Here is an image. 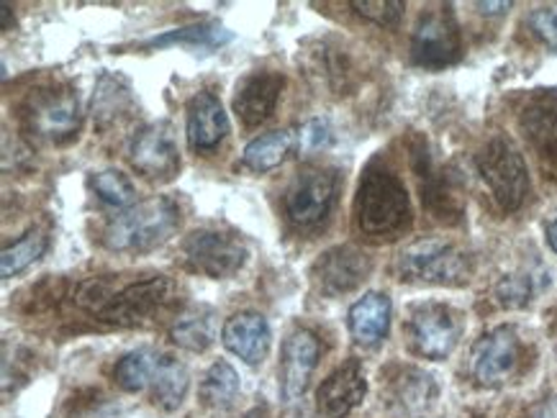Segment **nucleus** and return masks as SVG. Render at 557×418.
I'll list each match as a JSON object with an SVG mask.
<instances>
[{
  "mask_svg": "<svg viewBox=\"0 0 557 418\" xmlns=\"http://www.w3.org/2000/svg\"><path fill=\"white\" fill-rule=\"evenodd\" d=\"M339 195V173L334 167H304L285 190V216L298 229L326 221Z\"/></svg>",
  "mask_w": 557,
  "mask_h": 418,
  "instance_id": "nucleus-7",
  "label": "nucleus"
},
{
  "mask_svg": "<svg viewBox=\"0 0 557 418\" xmlns=\"http://www.w3.org/2000/svg\"><path fill=\"white\" fill-rule=\"evenodd\" d=\"M475 165L504 214H513L524 205L530 195V169L509 137L496 134L485 141L478 152Z\"/></svg>",
  "mask_w": 557,
  "mask_h": 418,
  "instance_id": "nucleus-4",
  "label": "nucleus"
},
{
  "mask_svg": "<svg viewBox=\"0 0 557 418\" xmlns=\"http://www.w3.org/2000/svg\"><path fill=\"white\" fill-rule=\"evenodd\" d=\"M396 270L406 282L426 286H466L473 273V259L468 252L445 239H419L406 246L396 262Z\"/></svg>",
  "mask_w": 557,
  "mask_h": 418,
  "instance_id": "nucleus-5",
  "label": "nucleus"
},
{
  "mask_svg": "<svg viewBox=\"0 0 557 418\" xmlns=\"http://www.w3.org/2000/svg\"><path fill=\"white\" fill-rule=\"evenodd\" d=\"M411 221L409 190L401 177L383 162H370L355 193L357 229L377 242H388L404 237L411 229Z\"/></svg>",
  "mask_w": 557,
  "mask_h": 418,
  "instance_id": "nucleus-2",
  "label": "nucleus"
},
{
  "mask_svg": "<svg viewBox=\"0 0 557 418\" xmlns=\"http://www.w3.org/2000/svg\"><path fill=\"white\" fill-rule=\"evenodd\" d=\"M319 357L321 344L311 331L296 329L285 339L281 367H277V388H281V398L285 403H296L298 398H304L311 375L319 365Z\"/></svg>",
  "mask_w": 557,
  "mask_h": 418,
  "instance_id": "nucleus-14",
  "label": "nucleus"
},
{
  "mask_svg": "<svg viewBox=\"0 0 557 418\" xmlns=\"http://www.w3.org/2000/svg\"><path fill=\"white\" fill-rule=\"evenodd\" d=\"M393 303L385 293H368L349 308V334L357 344L375 346L381 344L391 326Z\"/></svg>",
  "mask_w": 557,
  "mask_h": 418,
  "instance_id": "nucleus-21",
  "label": "nucleus"
},
{
  "mask_svg": "<svg viewBox=\"0 0 557 418\" xmlns=\"http://www.w3.org/2000/svg\"><path fill=\"white\" fill-rule=\"evenodd\" d=\"M232 31L226 26H221L219 21H201V24H190L173 28V31L160 34V37H152L141 41L139 49L145 52H154V49H168V47H185L193 49V52H213V49H221L232 41Z\"/></svg>",
  "mask_w": 557,
  "mask_h": 418,
  "instance_id": "nucleus-22",
  "label": "nucleus"
},
{
  "mask_svg": "<svg viewBox=\"0 0 557 418\" xmlns=\"http://www.w3.org/2000/svg\"><path fill=\"white\" fill-rule=\"evenodd\" d=\"M185 134L193 152L209 154L219 149L228 134V116L221 105V98L211 90H198L185 109Z\"/></svg>",
  "mask_w": 557,
  "mask_h": 418,
  "instance_id": "nucleus-18",
  "label": "nucleus"
},
{
  "mask_svg": "<svg viewBox=\"0 0 557 418\" xmlns=\"http://www.w3.org/2000/svg\"><path fill=\"white\" fill-rule=\"evenodd\" d=\"M47 246H49L47 231L28 229L26 233H21L16 242L5 246L3 254H0V275H3L5 280L16 278V275L28 270L34 262L45 257Z\"/></svg>",
  "mask_w": 557,
  "mask_h": 418,
  "instance_id": "nucleus-29",
  "label": "nucleus"
},
{
  "mask_svg": "<svg viewBox=\"0 0 557 418\" xmlns=\"http://www.w3.org/2000/svg\"><path fill=\"white\" fill-rule=\"evenodd\" d=\"M157 365V354L152 350H134L119 359L116 370H113V380L121 391L126 393H141L147 391L152 382Z\"/></svg>",
  "mask_w": 557,
  "mask_h": 418,
  "instance_id": "nucleus-30",
  "label": "nucleus"
},
{
  "mask_svg": "<svg viewBox=\"0 0 557 418\" xmlns=\"http://www.w3.org/2000/svg\"><path fill=\"white\" fill-rule=\"evenodd\" d=\"M75 297L98 321L141 326L168 314L181 297V288L168 275H147V278L134 280L96 278L83 282Z\"/></svg>",
  "mask_w": 557,
  "mask_h": 418,
  "instance_id": "nucleus-1",
  "label": "nucleus"
},
{
  "mask_svg": "<svg viewBox=\"0 0 557 418\" xmlns=\"http://www.w3.org/2000/svg\"><path fill=\"white\" fill-rule=\"evenodd\" d=\"M296 149V131L277 129L270 134H262L249 141L242 154V165L252 173H270V169L281 167L285 157Z\"/></svg>",
  "mask_w": 557,
  "mask_h": 418,
  "instance_id": "nucleus-24",
  "label": "nucleus"
},
{
  "mask_svg": "<svg viewBox=\"0 0 557 418\" xmlns=\"http://www.w3.org/2000/svg\"><path fill=\"white\" fill-rule=\"evenodd\" d=\"M462 56L460 26L449 5L421 13L417 28L411 34V60L419 67L445 69Z\"/></svg>",
  "mask_w": 557,
  "mask_h": 418,
  "instance_id": "nucleus-8",
  "label": "nucleus"
},
{
  "mask_svg": "<svg viewBox=\"0 0 557 418\" xmlns=\"http://www.w3.org/2000/svg\"><path fill=\"white\" fill-rule=\"evenodd\" d=\"M540 278L530 270H521L513 275H504L496 286V301L504 308H524L527 303L537 295Z\"/></svg>",
  "mask_w": 557,
  "mask_h": 418,
  "instance_id": "nucleus-32",
  "label": "nucleus"
},
{
  "mask_svg": "<svg viewBox=\"0 0 557 418\" xmlns=\"http://www.w3.org/2000/svg\"><path fill=\"white\" fill-rule=\"evenodd\" d=\"M170 339L177 346L188 352H206L216 339V326H213V311L206 306L185 311L181 318H175Z\"/></svg>",
  "mask_w": 557,
  "mask_h": 418,
  "instance_id": "nucleus-26",
  "label": "nucleus"
},
{
  "mask_svg": "<svg viewBox=\"0 0 557 418\" xmlns=\"http://www.w3.org/2000/svg\"><path fill=\"white\" fill-rule=\"evenodd\" d=\"M0 9H3V31H9V26H11V5L3 3V5H0Z\"/></svg>",
  "mask_w": 557,
  "mask_h": 418,
  "instance_id": "nucleus-40",
  "label": "nucleus"
},
{
  "mask_svg": "<svg viewBox=\"0 0 557 418\" xmlns=\"http://www.w3.org/2000/svg\"><path fill=\"white\" fill-rule=\"evenodd\" d=\"M134 105V96H132V85H128L126 77L121 75H111L106 73L101 75L96 88V98H92V116L101 129L106 126L116 124V118L128 116Z\"/></svg>",
  "mask_w": 557,
  "mask_h": 418,
  "instance_id": "nucleus-25",
  "label": "nucleus"
},
{
  "mask_svg": "<svg viewBox=\"0 0 557 418\" xmlns=\"http://www.w3.org/2000/svg\"><path fill=\"white\" fill-rule=\"evenodd\" d=\"M524 346L511 326H498L483 334L470 354V370L473 378L485 388H498L517 375Z\"/></svg>",
  "mask_w": 557,
  "mask_h": 418,
  "instance_id": "nucleus-11",
  "label": "nucleus"
},
{
  "mask_svg": "<svg viewBox=\"0 0 557 418\" xmlns=\"http://www.w3.org/2000/svg\"><path fill=\"white\" fill-rule=\"evenodd\" d=\"M221 342L242 363L257 367L265 363L273 331H270L265 316L255 314V311H242V314L226 318L224 329H221Z\"/></svg>",
  "mask_w": 557,
  "mask_h": 418,
  "instance_id": "nucleus-19",
  "label": "nucleus"
},
{
  "mask_svg": "<svg viewBox=\"0 0 557 418\" xmlns=\"http://www.w3.org/2000/svg\"><path fill=\"white\" fill-rule=\"evenodd\" d=\"M530 418H557V395H547L532 408Z\"/></svg>",
  "mask_w": 557,
  "mask_h": 418,
  "instance_id": "nucleus-37",
  "label": "nucleus"
},
{
  "mask_svg": "<svg viewBox=\"0 0 557 418\" xmlns=\"http://www.w3.org/2000/svg\"><path fill=\"white\" fill-rule=\"evenodd\" d=\"M475 9L485 13V16H496V13L509 11L511 3H509V0H504V3H475Z\"/></svg>",
  "mask_w": 557,
  "mask_h": 418,
  "instance_id": "nucleus-38",
  "label": "nucleus"
},
{
  "mask_svg": "<svg viewBox=\"0 0 557 418\" xmlns=\"http://www.w3.org/2000/svg\"><path fill=\"white\" fill-rule=\"evenodd\" d=\"M373 273V259L352 244H339L319 254L311 267V280L321 295H345L352 293Z\"/></svg>",
  "mask_w": 557,
  "mask_h": 418,
  "instance_id": "nucleus-13",
  "label": "nucleus"
},
{
  "mask_svg": "<svg viewBox=\"0 0 557 418\" xmlns=\"http://www.w3.org/2000/svg\"><path fill=\"white\" fill-rule=\"evenodd\" d=\"M313 69H317L319 80L330 85L332 90H347V77H349V65L345 62V54L339 49H330L326 41H321L319 52H313Z\"/></svg>",
  "mask_w": 557,
  "mask_h": 418,
  "instance_id": "nucleus-33",
  "label": "nucleus"
},
{
  "mask_svg": "<svg viewBox=\"0 0 557 418\" xmlns=\"http://www.w3.org/2000/svg\"><path fill=\"white\" fill-rule=\"evenodd\" d=\"M368 380L362 367L347 363L334 370L317 391V410L321 418H347L366 401Z\"/></svg>",
  "mask_w": 557,
  "mask_h": 418,
  "instance_id": "nucleus-20",
  "label": "nucleus"
},
{
  "mask_svg": "<svg viewBox=\"0 0 557 418\" xmlns=\"http://www.w3.org/2000/svg\"><path fill=\"white\" fill-rule=\"evenodd\" d=\"M201 403L209 410H228L239 395V375L226 359H219L209 367L201 382Z\"/></svg>",
  "mask_w": 557,
  "mask_h": 418,
  "instance_id": "nucleus-28",
  "label": "nucleus"
},
{
  "mask_svg": "<svg viewBox=\"0 0 557 418\" xmlns=\"http://www.w3.org/2000/svg\"><path fill=\"white\" fill-rule=\"evenodd\" d=\"M349 5H352L357 16L373 21L381 28L398 26L406 11V3H401V0H352Z\"/></svg>",
  "mask_w": 557,
  "mask_h": 418,
  "instance_id": "nucleus-34",
  "label": "nucleus"
},
{
  "mask_svg": "<svg viewBox=\"0 0 557 418\" xmlns=\"http://www.w3.org/2000/svg\"><path fill=\"white\" fill-rule=\"evenodd\" d=\"M532 31L537 34V39L557 52V5H547V9H537L530 16Z\"/></svg>",
  "mask_w": 557,
  "mask_h": 418,
  "instance_id": "nucleus-36",
  "label": "nucleus"
},
{
  "mask_svg": "<svg viewBox=\"0 0 557 418\" xmlns=\"http://www.w3.org/2000/svg\"><path fill=\"white\" fill-rule=\"evenodd\" d=\"M183 262L190 273L211 280L234 278L249 257L245 239L224 226H203L190 231L181 244Z\"/></svg>",
  "mask_w": 557,
  "mask_h": 418,
  "instance_id": "nucleus-6",
  "label": "nucleus"
},
{
  "mask_svg": "<svg viewBox=\"0 0 557 418\" xmlns=\"http://www.w3.org/2000/svg\"><path fill=\"white\" fill-rule=\"evenodd\" d=\"M152 403L162 410H177L183 406L185 395H188L190 388V375L188 367H185L181 359H175L173 354H157V365L152 382Z\"/></svg>",
  "mask_w": 557,
  "mask_h": 418,
  "instance_id": "nucleus-23",
  "label": "nucleus"
},
{
  "mask_svg": "<svg viewBox=\"0 0 557 418\" xmlns=\"http://www.w3.org/2000/svg\"><path fill=\"white\" fill-rule=\"evenodd\" d=\"M245 418H270V414H268V408H252Z\"/></svg>",
  "mask_w": 557,
  "mask_h": 418,
  "instance_id": "nucleus-41",
  "label": "nucleus"
},
{
  "mask_svg": "<svg viewBox=\"0 0 557 418\" xmlns=\"http://www.w3.org/2000/svg\"><path fill=\"white\" fill-rule=\"evenodd\" d=\"M181 226V205L173 198L157 195L113 216L101 242L109 252L145 254L157 250Z\"/></svg>",
  "mask_w": 557,
  "mask_h": 418,
  "instance_id": "nucleus-3",
  "label": "nucleus"
},
{
  "mask_svg": "<svg viewBox=\"0 0 557 418\" xmlns=\"http://www.w3.org/2000/svg\"><path fill=\"white\" fill-rule=\"evenodd\" d=\"M406 331H409V342L419 357L447 359L460 342L462 321L457 311L445 303H419L411 311Z\"/></svg>",
  "mask_w": 557,
  "mask_h": 418,
  "instance_id": "nucleus-10",
  "label": "nucleus"
},
{
  "mask_svg": "<svg viewBox=\"0 0 557 418\" xmlns=\"http://www.w3.org/2000/svg\"><path fill=\"white\" fill-rule=\"evenodd\" d=\"M332 124L326 122V118H311V122H306L301 129H296V152L301 154V157H311V154L324 152V149L332 144Z\"/></svg>",
  "mask_w": 557,
  "mask_h": 418,
  "instance_id": "nucleus-35",
  "label": "nucleus"
},
{
  "mask_svg": "<svg viewBox=\"0 0 557 418\" xmlns=\"http://www.w3.org/2000/svg\"><path fill=\"white\" fill-rule=\"evenodd\" d=\"M81 103L70 88H49L26 103V129L37 139L64 144L81 129Z\"/></svg>",
  "mask_w": 557,
  "mask_h": 418,
  "instance_id": "nucleus-9",
  "label": "nucleus"
},
{
  "mask_svg": "<svg viewBox=\"0 0 557 418\" xmlns=\"http://www.w3.org/2000/svg\"><path fill=\"white\" fill-rule=\"evenodd\" d=\"M413 160V173L419 177V190L421 201H424L426 211L440 221H457L462 216V195L457 190L455 180L445 169L434 167V162L426 152L424 144L411 149Z\"/></svg>",
  "mask_w": 557,
  "mask_h": 418,
  "instance_id": "nucleus-16",
  "label": "nucleus"
},
{
  "mask_svg": "<svg viewBox=\"0 0 557 418\" xmlns=\"http://www.w3.org/2000/svg\"><path fill=\"white\" fill-rule=\"evenodd\" d=\"M393 393H396V401L401 403L406 414L411 416H424L434 406V401H437L434 378L424 370H417V367H406L401 378L393 382Z\"/></svg>",
  "mask_w": 557,
  "mask_h": 418,
  "instance_id": "nucleus-27",
  "label": "nucleus"
},
{
  "mask_svg": "<svg viewBox=\"0 0 557 418\" xmlns=\"http://www.w3.org/2000/svg\"><path fill=\"white\" fill-rule=\"evenodd\" d=\"M519 126L542 167L557 175V90H537L521 109Z\"/></svg>",
  "mask_w": 557,
  "mask_h": 418,
  "instance_id": "nucleus-15",
  "label": "nucleus"
},
{
  "mask_svg": "<svg viewBox=\"0 0 557 418\" xmlns=\"http://www.w3.org/2000/svg\"><path fill=\"white\" fill-rule=\"evenodd\" d=\"M545 237H547V244H549V250H553V252L557 254V218H553V221L547 224V229H545Z\"/></svg>",
  "mask_w": 557,
  "mask_h": 418,
  "instance_id": "nucleus-39",
  "label": "nucleus"
},
{
  "mask_svg": "<svg viewBox=\"0 0 557 418\" xmlns=\"http://www.w3.org/2000/svg\"><path fill=\"white\" fill-rule=\"evenodd\" d=\"M285 88V77L273 73V69H255L237 83L234 93V113L247 129L262 126L273 116Z\"/></svg>",
  "mask_w": 557,
  "mask_h": 418,
  "instance_id": "nucleus-17",
  "label": "nucleus"
},
{
  "mask_svg": "<svg viewBox=\"0 0 557 418\" xmlns=\"http://www.w3.org/2000/svg\"><path fill=\"white\" fill-rule=\"evenodd\" d=\"M90 188L98 195V201H103L111 208H132L137 190H134L132 180L119 169H98L90 175Z\"/></svg>",
  "mask_w": 557,
  "mask_h": 418,
  "instance_id": "nucleus-31",
  "label": "nucleus"
},
{
  "mask_svg": "<svg viewBox=\"0 0 557 418\" xmlns=\"http://www.w3.org/2000/svg\"><path fill=\"white\" fill-rule=\"evenodd\" d=\"M128 162L152 182H170L181 173V149L175 129L168 122L149 124L134 134L128 144Z\"/></svg>",
  "mask_w": 557,
  "mask_h": 418,
  "instance_id": "nucleus-12",
  "label": "nucleus"
}]
</instances>
